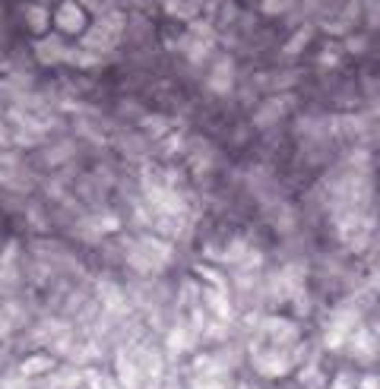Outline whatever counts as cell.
<instances>
[{"mask_svg":"<svg viewBox=\"0 0 380 389\" xmlns=\"http://www.w3.org/2000/svg\"><path fill=\"white\" fill-rule=\"evenodd\" d=\"M54 29L60 35H83L89 29L86 7L76 3V0H60L58 7H54Z\"/></svg>","mask_w":380,"mask_h":389,"instance_id":"obj_1","label":"cell"},{"mask_svg":"<svg viewBox=\"0 0 380 389\" xmlns=\"http://www.w3.org/2000/svg\"><path fill=\"white\" fill-rule=\"evenodd\" d=\"M35 60L42 66H58V64H67V54H70V45L64 42V35L54 32V35H42L35 42Z\"/></svg>","mask_w":380,"mask_h":389,"instance_id":"obj_2","label":"cell"},{"mask_svg":"<svg viewBox=\"0 0 380 389\" xmlns=\"http://www.w3.org/2000/svg\"><path fill=\"white\" fill-rule=\"evenodd\" d=\"M206 86L209 92L215 95H228L235 89V60L228 54H219L213 58V66H209V76H206Z\"/></svg>","mask_w":380,"mask_h":389,"instance_id":"obj_3","label":"cell"},{"mask_svg":"<svg viewBox=\"0 0 380 389\" xmlns=\"http://www.w3.org/2000/svg\"><path fill=\"white\" fill-rule=\"evenodd\" d=\"M292 105H295V99H292V95H273V99H266L263 105L257 108V114H254V127L266 130V127L279 124L282 117L292 111Z\"/></svg>","mask_w":380,"mask_h":389,"instance_id":"obj_4","label":"cell"},{"mask_svg":"<svg viewBox=\"0 0 380 389\" xmlns=\"http://www.w3.org/2000/svg\"><path fill=\"white\" fill-rule=\"evenodd\" d=\"M23 16H25V25H29L35 35H48V29L54 25V13L45 7L42 0H32V3H25Z\"/></svg>","mask_w":380,"mask_h":389,"instance_id":"obj_5","label":"cell"},{"mask_svg":"<svg viewBox=\"0 0 380 389\" xmlns=\"http://www.w3.org/2000/svg\"><path fill=\"white\" fill-rule=\"evenodd\" d=\"M203 7H206V0H162V10L171 19H181V23L200 19L203 16Z\"/></svg>","mask_w":380,"mask_h":389,"instance_id":"obj_6","label":"cell"},{"mask_svg":"<svg viewBox=\"0 0 380 389\" xmlns=\"http://www.w3.org/2000/svg\"><path fill=\"white\" fill-rule=\"evenodd\" d=\"M80 38H83V48H89V51H95V54H102V58H105V54H111V51L117 48V38L115 35H108L105 29H99V25L92 23L89 29H86L83 35H80Z\"/></svg>","mask_w":380,"mask_h":389,"instance_id":"obj_7","label":"cell"},{"mask_svg":"<svg viewBox=\"0 0 380 389\" xmlns=\"http://www.w3.org/2000/svg\"><path fill=\"white\" fill-rule=\"evenodd\" d=\"M213 45L215 42H203V38H193V35H187V32H184V38H181V51L190 64H203V60L213 58Z\"/></svg>","mask_w":380,"mask_h":389,"instance_id":"obj_8","label":"cell"},{"mask_svg":"<svg viewBox=\"0 0 380 389\" xmlns=\"http://www.w3.org/2000/svg\"><path fill=\"white\" fill-rule=\"evenodd\" d=\"M311 38H314V23H305V25H298L295 32H292V38L289 42H285V54H289V58H298V54H301V51L307 48V45H311Z\"/></svg>","mask_w":380,"mask_h":389,"instance_id":"obj_9","label":"cell"},{"mask_svg":"<svg viewBox=\"0 0 380 389\" xmlns=\"http://www.w3.org/2000/svg\"><path fill=\"white\" fill-rule=\"evenodd\" d=\"M301 0H260V13L266 16H289Z\"/></svg>","mask_w":380,"mask_h":389,"instance_id":"obj_10","label":"cell"},{"mask_svg":"<svg viewBox=\"0 0 380 389\" xmlns=\"http://www.w3.org/2000/svg\"><path fill=\"white\" fill-rule=\"evenodd\" d=\"M361 25H368L371 32L380 29V0H361Z\"/></svg>","mask_w":380,"mask_h":389,"instance_id":"obj_11","label":"cell"},{"mask_svg":"<svg viewBox=\"0 0 380 389\" xmlns=\"http://www.w3.org/2000/svg\"><path fill=\"white\" fill-rule=\"evenodd\" d=\"M342 51H346V54H364V51H368V35H361V32H348L346 38H342Z\"/></svg>","mask_w":380,"mask_h":389,"instance_id":"obj_12","label":"cell"},{"mask_svg":"<svg viewBox=\"0 0 380 389\" xmlns=\"http://www.w3.org/2000/svg\"><path fill=\"white\" fill-rule=\"evenodd\" d=\"M51 367H54V361H51L48 355H35L23 364V373H45V371H51Z\"/></svg>","mask_w":380,"mask_h":389,"instance_id":"obj_13","label":"cell"},{"mask_svg":"<svg viewBox=\"0 0 380 389\" xmlns=\"http://www.w3.org/2000/svg\"><path fill=\"white\" fill-rule=\"evenodd\" d=\"M143 130L149 136H162V133H168V121L158 114H149V117H143Z\"/></svg>","mask_w":380,"mask_h":389,"instance_id":"obj_14","label":"cell"},{"mask_svg":"<svg viewBox=\"0 0 380 389\" xmlns=\"http://www.w3.org/2000/svg\"><path fill=\"white\" fill-rule=\"evenodd\" d=\"M76 3H83V7H89L92 13H95V10H99L102 3H105V0H76Z\"/></svg>","mask_w":380,"mask_h":389,"instance_id":"obj_15","label":"cell"},{"mask_svg":"<svg viewBox=\"0 0 380 389\" xmlns=\"http://www.w3.org/2000/svg\"><path fill=\"white\" fill-rule=\"evenodd\" d=\"M42 3H48V0H42ZM58 3H60V0H58Z\"/></svg>","mask_w":380,"mask_h":389,"instance_id":"obj_16","label":"cell"}]
</instances>
